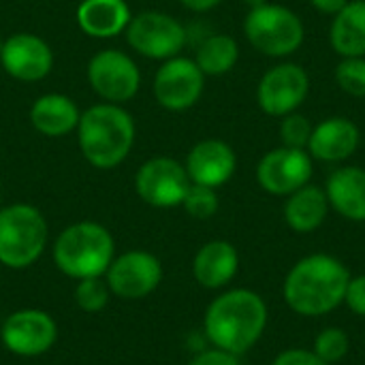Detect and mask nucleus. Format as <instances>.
<instances>
[{
	"mask_svg": "<svg viewBox=\"0 0 365 365\" xmlns=\"http://www.w3.org/2000/svg\"><path fill=\"white\" fill-rule=\"evenodd\" d=\"M190 184L192 182L186 173V167L167 156L150 158L139 167L135 178L137 195L148 205L160 210L182 205Z\"/></svg>",
	"mask_w": 365,
	"mask_h": 365,
	"instance_id": "obj_9",
	"label": "nucleus"
},
{
	"mask_svg": "<svg viewBox=\"0 0 365 365\" xmlns=\"http://www.w3.org/2000/svg\"><path fill=\"white\" fill-rule=\"evenodd\" d=\"M0 340L4 349L17 357H41L53 349L58 340V325L45 310H15L2 321Z\"/></svg>",
	"mask_w": 365,
	"mask_h": 365,
	"instance_id": "obj_8",
	"label": "nucleus"
},
{
	"mask_svg": "<svg viewBox=\"0 0 365 365\" xmlns=\"http://www.w3.org/2000/svg\"><path fill=\"white\" fill-rule=\"evenodd\" d=\"M109 297H111V289H109L105 276L77 280V287H75V304L79 306V310L90 312V314L101 312V310L107 308Z\"/></svg>",
	"mask_w": 365,
	"mask_h": 365,
	"instance_id": "obj_25",
	"label": "nucleus"
},
{
	"mask_svg": "<svg viewBox=\"0 0 365 365\" xmlns=\"http://www.w3.org/2000/svg\"><path fill=\"white\" fill-rule=\"evenodd\" d=\"M349 282V272L340 261L327 255H314L291 269L284 297L295 312L317 317L340 306Z\"/></svg>",
	"mask_w": 365,
	"mask_h": 365,
	"instance_id": "obj_3",
	"label": "nucleus"
},
{
	"mask_svg": "<svg viewBox=\"0 0 365 365\" xmlns=\"http://www.w3.org/2000/svg\"><path fill=\"white\" fill-rule=\"evenodd\" d=\"M312 178V156L299 148H276L267 152L257 167V180L272 195H293Z\"/></svg>",
	"mask_w": 365,
	"mask_h": 365,
	"instance_id": "obj_14",
	"label": "nucleus"
},
{
	"mask_svg": "<svg viewBox=\"0 0 365 365\" xmlns=\"http://www.w3.org/2000/svg\"><path fill=\"white\" fill-rule=\"evenodd\" d=\"M237 250L222 240L205 244L192 263V274L197 282L205 289H220L237 274Z\"/></svg>",
	"mask_w": 365,
	"mask_h": 365,
	"instance_id": "obj_19",
	"label": "nucleus"
},
{
	"mask_svg": "<svg viewBox=\"0 0 365 365\" xmlns=\"http://www.w3.org/2000/svg\"><path fill=\"white\" fill-rule=\"evenodd\" d=\"M2 43H4V41H0V51H2Z\"/></svg>",
	"mask_w": 365,
	"mask_h": 365,
	"instance_id": "obj_35",
	"label": "nucleus"
},
{
	"mask_svg": "<svg viewBox=\"0 0 365 365\" xmlns=\"http://www.w3.org/2000/svg\"><path fill=\"white\" fill-rule=\"evenodd\" d=\"M312 124L308 122L306 115L302 113H289L284 115L282 124H280V139L287 148H308V141H310V135H312Z\"/></svg>",
	"mask_w": 365,
	"mask_h": 365,
	"instance_id": "obj_28",
	"label": "nucleus"
},
{
	"mask_svg": "<svg viewBox=\"0 0 365 365\" xmlns=\"http://www.w3.org/2000/svg\"><path fill=\"white\" fill-rule=\"evenodd\" d=\"M190 365H240L237 364V357L229 351H222V349H216V351H203L199 353Z\"/></svg>",
	"mask_w": 365,
	"mask_h": 365,
	"instance_id": "obj_31",
	"label": "nucleus"
},
{
	"mask_svg": "<svg viewBox=\"0 0 365 365\" xmlns=\"http://www.w3.org/2000/svg\"><path fill=\"white\" fill-rule=\"evenodd\" d=\"M344 299H346V304L351 306L353 312L365 317V276H359V278L349 282Z\"/></svg>",
	"mask_w": 365,
	"mask_h": 365,
	"instance_id": "obj_30",
	"label": "nucleus"
},
{
	"mask_svg": "<svg viewBox=\"0 0 365 365\" xmlns=\"http://www.w3.org/2000/svg\"><path fill=\"white\" fill-rule=\"evenodd\" d=\"M349 351V338L342 329H325L314 344V355L325 364L340 361Z\"/></svg>",
	"mask_w": 365,
	"mask_h": 365,
	"instance_id": "obj_29",
	"label": "nucleus"
},
{
	"mask_svg": "<svg viewBox=\"0 0 365 365\" xmlns=\"http://www.w3.org/2000/svg\"><path fill=\"white\" fill-rule=\"evenodd\" d=\"M327 210H329V199L325 190L306 184L304 188L295 190L289 197L284 205V218L291 229L299 233H310L317 227H321V222L327 216Z\"/></svg>",
	"mask_w": 365,
	"mask_h": 365,
	"instance_id": "obj_23",
	"label": "nucleus"
},
{
	"mask_svg": "<svg viewBox=\"0 0 365 365\" xmlns=\"http://www.w3.org/2000/svg\"><path fill=\"white\" fill-rule=\"evenodd\" d=\"M49 229L45 216L28 203H13L0 210V265L26 269L47 248Z\"/></svg>",
	"mask_w": 365,
	"mask_h": 365,
	"instance_id": "obj_5",
	"label": "nucleus"
},
{
	"mask_svg": "<svg viewBox=\"0 0 365 365\" xmlns=\"http://www.w3.org/2000/svg\"><path fill=\"white\" fill-rule=\"evenodd\" d=\"M205 75L190 58H169L156 71L154 77V96L160 107L169 111L190 109L203 94Z\"/></svg>",
	"mask_w": 365,
	"mask_h": 365,
	"instance_id": "obj_12",
	"label": "nucleus"
},
{
	"mask_svg": "<svg viewBox=\"0 0 365 365\" xmlns=\"http://www.w3.org/2000/svg\"><path fill=\"white\" fill-rule=\"evenodd\" d=\"M105 280L111 295L120 299H143L154 293L163 280V265L158 257L148 250H128L113 257Z\"/></svg>",
	"mask_w": 365,
	"mask_h": 365,
	"instance_id": "obj_10",
	"label": "nucleus"
},
{
	"mask_svg": "<svg viewBox=\"0 0 365 365\" xmlns=\"http://www.w3.org/2000/svg\"><path fill=\"white\" fill-rule=\"evenodd\" d=\"M235 165V152L229 143L220 139H205L190 150L184 167L192 184L218 188L231 180Z\"/></svg>",
	"mask_w": 365,
	"mask_h": 365,
	"instance_id": "obj_16",
	"label": "nucleus"
},
{
	"mask_svg": "<svg viewBox=\"0 0 365 365\" xmlns=\"http://www.w3.org/2000/svg\"><path fill=\"white\" fill-rule=\"evenodd\" d=\"M338 86L351 96H365V56L344 58L336 68Z\"/></svg>",
	"mask_w": 365,
	"mask_h": 365,
	"instance_id": "obj_27",
	"label": "nucleus"
},
{
	"mask_svg": "<svg viewBox=\"0 0 365 365\" xmlns=\"http://www.w3.org/2000/svg\"><path fill=\"white\" fill-rule=\"evenodd\" d=\"M184 210L199 220L212 218L218 210V195L214 188L210 186H201V184H190L184 201H182Z\"/></svg>",
	"mask_w": 365,
	"mask_h": 365,
	"instance_id": "obj_26",
	"label": "nucleus"
},
{
	"mask_svg": "<svg viewBox=\"0 0 365 365\" xmlns=\"http://www.w3.org/2000/svg\"><path fill=\"white\" fill-rule=\"evenodd\" d=\"M310 79L304 66L284 62L269 68L257 88V103L267 115L284 118L293 113L308 96Z\"/></svg>",
	"mask_w": 365,
	"mask_h": 365,
	"instance_id": "obj_13",
	"label": "nucleus"
},
{
	"mask_svg": "<svg viewBox=\"0 0 365 365\" xmlns=\"http://www.w3.org/2000/svg\"><path fill=\"white\" fill-rule=\"evenodd\" d=\"M329 41L334 51L342 58L365 56V0H349V4L336 13Z\"/></svg>",
	"mask_w": 365,
	"mask_h": 365,
	"instance_id": "obj_22",
	"label": "nucleus"
},
{
	"mask_svg": "<svg viewBox=\"0 0 365 365\" xmlns=\"http://www.w3.org/2000/svg\"><path fill=\"white\" fill-rule=\"evenodd\" d=\"M0 62L11 77L19 81H38L51 73L53 51L41 36L17 32L2 43Z\"/></svg>",
	"mask_w": 365,
	"mask_h": 365,
	"instance_id": "obj_15",
	"label": "nucleus"
},
{
	"mask_svg": "<svg viewBox=\"0 0 365 365\" xmlns=\"http://www.w3.org/2000/svg\"><path fill=\"white\" fill-rule=\"evenodd\" d=\"M133 15L126 0H83L77 9L79 28L94 38H111L128 28Z\"/></svg>",
	"mask_w": 365,
	"mask_h": 365,
	"instance_id": "obj_18",
	"label": "nucleus"
},
{
	"mask_svg": "<svg viewBox=\"0 0 365 365\" xmlns=\"http://www.w3.org/2000/svg\"><path fill=\"white\" fill-rule=\"evenodd\" d=\"M267 308L252 291H229L214 299L205 314V334L216 349L233 355L248 351L263 334Z\"/></svg>",
	"mask_w": 365,
	"mask_h": 365,
	"instance_id": "obj_2",
	"label": "nucleus"
},
{
	"mask_svg": "<svg viewBox=\"0 0 365 365\" xmlns=\"http://www.w3.org/2000/svg\"><path fill=\"white\" fill-rule=\"evenodd\" d=\"M310 2L314 9H319L321 13H329V15L340 13L349 4V0H310Z\"/></svg>",
	"mask_w": 365,
	"mask_h": 365,
	"instance_id": "obj_33",
	"label": "nucleus"
},
{
	"mask_svg": "<svg viewBox=\"0 0 365 365\" xmlns=\"http://www.w3.org/2000/svg\"><path fill=\"white\" fill-rule=\"evenodd\" d=\"M186 28L171 15L160 11H143L130 19L126 28L128 45L152 60L175 58L186 45Z\"/></svg>",
	"mask_w": 365,
	"mask_h": 365,
	"instance_id": "obj_7",
	"label": "nucleus"
},
{
	"mask_svg": "<svg viewBox=\"0 0 365 365\" xmlns=\"http://www.w3.org/2000/svg\"><path fill=\"white\" fill-rule=\"evenodd\" d=\"M113 257L115 244L111 233L92 220L66 227L53 242V263L73 280L105 276Z\"/></svg>",
	"mask_w": 365,
	"mask_h": 365,
	"instance_id": "obj_4",
	"label": "nucleus"
},
{
	"mask_svg": "<svg viewBox=\"0 0 365 365\" xmlns=\"http://www.w3.org/2000/svg\"><path fill=\"white\" fill-rule=\"evenodd\" d=\"M244 32L255 49L274 58L291 56L304 43L302 19L280 4L255 6L244 21Z\"/></svg>",
	"mask_w": 365,
	"mask_h": 365,
	"instance_id": "obj_6",
	"label": "nucleus"
},
{
	"mask_svg": "<svg viewBox=\"0 0 365 365\" xmlns=\"http://www.w3.org/2000/svg\"><path fill=\"white\" fill-rule=\"evenodd\" d=\"M240 58V49L233 36L229 34H212L197 49V66L203 75H225L229 73Z\"/></svg>",
	"mask_w": 365,
	"mask_h": 365,
	"instance_id": "obj_24",
	"label": "nucleus"
},
{
	"mask_svg": "<svg viewBox=\"0 0 365 365\" xmlns=\"http://www.w3.org/2000/svg\"><path fill=\"white\" fill-rule=\"evenodd\" d=\"M92 90L107 103L130 101L141 86V75L130 56L120 49H103L88 64Z\"/></svg>",
	"mask_w": 365,
	"mask_h": 365,
	"instance_id": "obj_11",
	"label": "nucleus"
},
{
	"mask_svg": "<svg viewBox=\"0 0 365 365\" xmlns=\"http://www.w3.org/2000/svg\"><path fill=\"white\" fill-rule=\"evenodd\" d=\"M0 210H2V197H0Z\"/></svg>",
	"mask_w": 365,
	"mask_h": 365,
	"instance_id": "obj_36",
	"label": "nucleus"
},
{
	"mask_svg": "<svg viewBox=\"0 0 365 365\" xmlns=\"http://www.w3.org/2000/svg\"><path fill=\"white\" fill-rule=\"evenodd\" d=\"M359 145V128L346 118H327L312 128L308 154L317 160L340 163L355 154Z\"/></svg>",
	"mask_w": 365,
	"mask_h": 365,
	"instance_id": "obj_17",
	"label": "nucleus"
},
{
	"mask_svg": "<svg viewBox=\"0 0 365 365\" xmlns=\"http://www.w3.org/2000/svg\"><path fill=\"white\" fill-rule=\"evenodd\" d=\"M135 120L115 103L86 109L77 124V141L83 158L96 169H113L126 160L135 143Z\"/></svg>",
	"mask_w": 365,
	"mask_h": 365,
	"instance_id": "obj_1",
	"label": "nucleus"
},
{
	"mask_svg": "<svg viewBox=\"0 0 365 365\" xmlns=\"http://www.w3.org/2000/svg\"><path fill=\"white\" fill-rule=\"evenodd\" d=\"M329 203L351 220H365V169L342 167L327 180L325 190Z\"/></svg>",
	"mask_w": 365,
	"mask_h": 365,
	"instance_id": "obj_20",
	"label": "nucleus"
},
{
	"mask_svg": "<svg viewBox=\"0 0 365 365\" xmlns=\"http://www.w3.org/2000/svg\"><path fill=\"white\" fill-rule=\"evenodd\" d=\"M79 109L73 98L64 94H45L34 101L30 109L32 126L45 137H64L79 124Z\"/></svg>",
	"mask_w": 365,
	"mask_h": 365,
	"instance_id": "obj_21",
	"label": "nucleus"
},
{
	"mask_svg": "<svg viewBox=\"0 0 365 365\" xmlns=\"http://www.w3.org/2000/svg\"><path fill=\"white\" fill-rule=\"evenodd\" d=\"M274 365H329L325 364L321 357H317L314 353L308 351H287L282 353Z\"/></svg>",
	"mask_w": 365,
	"mask_h": 365,
	"instance_id": "obj_32",
	"label": "nucleus"
},
{
	"mask_svg": "<svg viewBox=\"0 0 365 365\" xmlns=\"http://www.w3.org/2000/svg\"><path fill=\"white\" fill-rule=\"evenodd\" d=\"M186 9L190 11H197V13H203V11H210L214 6H218L222 0H180Z\"/></svg>",
	"mask_w": 365,
	"mask_h": 365,
	"instance_id": "obj_34",
	"label": "nucleus"
}]
</instances>
